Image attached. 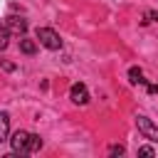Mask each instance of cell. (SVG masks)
<instances>
[{
	"instance_id": "9",
	"label": "cell",
	"mask_w": 158,
	"mask_h": 158,
	"mask_svg": "<svg viewBox=\"0 0 158 158\" xmlns=\"http://www.w3.org/2000/svg\"><path fill=\"white\" fill-rule=\"evenodd\" d=\"M7 44H10V27L0 25V49H5Z\"/></svg>"
},
{
	"instance_id": "2",
	"label": "cell",
	"mask_w": 158,
	"mask_h": 158,
	"mask_svg": "<svg viewBox=\"0 0 158 158\" xmlns=\"http://www.w3.org/2000/svg\"><path fill=\"white\" fill-rule=\"evenodd\" d=\"M37 40H40V44L42 47H47V49H62V40H59V35L52 30V27H37Z\"/></svg>"
},
{
	"instance_id": "10",
	"label": "cell",
	"mask_w": 158,
	"mask_h": 158,
	"mask_svg": "<svg viewBox=\"0 0 158 158\" xmlns=\"http://www.w3.org/2000/svg\"><path fill=\"white\" fill-rule=\"evenodd\" d=\"M123 151H126V148H123L121 143H114V146H109V153H111V156H123Z\"/></svg>"
},
{
	"instance_id": "13",
	"label": "cell",
	"mask_w": 158,
	"mask_h": 158,
	"mask_svg": "<svg viewBox=\"0 0 158 158\" xmlns=\"http://www.w3.org/2000/svg\"><path fill=\"white\" fill-rule=\"evenodd\" d=\"M146 17H148V22L153 20V22H158V12L156 10H151V12H146Z\"/></svg>"
},
{
	"instance_id": "12",
	"label": "cell",
	"mask_w": 158,
	"mask_h": 158,
	"mask_svg": "<svg viewBox=\"0 0 158 158\" xmlns=\"http://www.w3.org/2000/svg\"><path fill=\"white\" fill-rule=\"evenodd\" d=\"M0 64H2V69H5V72H15V64H12V62H7V59H0Z\"/></svg>"
},
{
	"instance_id": "3",
	"label": "cell",
	"mask_w": 158,
	"mask_h": 158,
	"mask_svg": "<svg viewBox=\"0 0 158 158\" xmlns=\"http://www.w3.org/2000/svg\"><path fill=\"white\" fill-rule=\"evenodd\" d=\"M136 126H138V131H141L148 141L158 143V126H156L148 116H136Z\"/></svg>"
},
{
	"instance_id": "11",
	"label": "cell",
	"mask_w": 158,
	"mask_h": 158,
	"mask_svg": "<svg viewBox=\"0 0 158 158\" xmlns=\"http://www.w3.org/2000/svg\"><path fill=\"white\" fill-rule=\"evenodd\" d=\"M138 156H148V158H151V156H156V151H153L151 146H141V148H138Z\"/></svg>"
},
{
	"instance_id": "4",
	"label": "cell",
	"mask_w": 158,
	"mask_h": 158,
	"mask_svg": "<svg viewBox=\"0 0 158 158\" xmlns=\"http://www.w3.org/2000/svg\"><path fill=\"white\" fill-rule=\"evenodd\" d=\"M69 99H72L77 106H86V104H89V89H86V84H81V81L72 84V89H69Z\"/></svg>"
},
{
	"instance_id": "5",
	"label": "cell",
	"mask_w": 158,
	"mask_h": 158,
	"mask_svg": "<svg viewBox=\"0 0 158 158\" xmlns=\"http://www.w3.org/2000/svg\"><path fill=\"white\" fill-rule=\"evenodd\" d=\"M7 27H10V32H15V35H25L27 32V22L22 20V17H17V15H12V17H7V22H5Z\"/></svg>"
},
{
	"instance_id": "7",
	"label": "cell",
	"mask_w": 158,
	"mask_h": 158,
	"mask_svg": "<svg viewBox=\"0 0 158 158\" xmlns=\"http://www.w3.org/2000/svg\"><path fill=\"white\" fill-rule=\"evenodd\" d=\"M20 49H22L25 54H35V52H37V42H35V40L22 37V40H20Z\"/></svg>"
},
{
	"instance_id": "1",
	"label": "cell",
	"mask_w": 158,
	"mask_h": 158,
	"mask_svg": "<svg viewBox=\"0 0 158 158\" xmlns=\"http://www.w3.org/2000/svg\"><path fill=\"white\" fill-rule=\"evenodd\" d=\"M10 148H12V153L27 156V153H35L42 148V138L37 133H30V131H15L10 138Z\"/></svg>"
},
{
	"instance_id": "8",
	"label": "cell",
	"mask_w": 158,
	"mask_h": 158,
	"mask_svg": "<svg viewBox=\"0 0 158 158\" xmlns=\"http://www.w3.org/2000/svg\"><path fill=\"white\" fill-rule=\"evenodd\" d=\"M128 79H131V84H146L141 67H131V69H128Z\"/></svg>"
},
{
	"instance_id": "6",
	"label": "cell",
	"mask_w": 158,
	"mask_h": 158,
	"mask_svg": "<svg viewBox=\"0 0 158 158\" xmlns=\"http://www.w3.org/2000/svg\"><path fill=\"white\" fill-rule=\"evenodd\" d=\"M7 136H10V114L0 111V143L7 141Z\"/></svg>"
},
{
	"instance_id": "14",
	"label": "cell",
	"mask_w": 158,
	"mask_h": 158,
	"mask_svg": "<svg viewBox=\"0 0 158 158\" xmlns=\"http://www.w3.org/2000/svg\"><path fill=\"white\" fill-rule=\"evenodd\" d=\"M146 89H148L151 94H158V84H146Z\"/></svg>"
}]
</instances>
